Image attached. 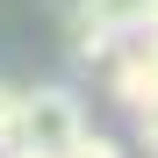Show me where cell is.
Segmentation results:
<instances>
[{
  "instance_id": "6da1fadb",
  "label": "cell",
  "mask_w": 158,
  "mask_h": 158,
  "mask_svg": "<svg viewBox=\"0 0 158 158\" xmlns=\"http://www.w3.org/2000/svg\"><path fill=\"white\" fill-rule=\"evenodd\" d=\"M79 129H86V101L72 86H29L15 101V137L7 151H36V158H58Z\"/></svg>"
},
{
  "instance_id": "7a4b0ae2",
  "label": "cell",
  "mask_w": 158,
  "mask_h": 158,
  "mask_svg": "<svg viewBox=\"0 0 158 158\" xmlns=\"http://www.w3.org/2000/svg\"><path fill=\"white\" fill-rule=\"evenodd\" d=\"M108 86L122 108H144L158 94V29H137L122 36V50H108Z\"/></svg>"
},
{
  "instance_id": "3957f363",
  "label": "cell",
  "mask_w": 158,
  "mask_h": 158,
  "mask_svg": "<svg viewBox=\"0 0 158 158\" xmlns=\"http://www.w3.org/2000/svg\"><path fill=\"white\" fill-rule=\"evenodd\" d=\"M151 15H158V0H79V15H72V29H101V36H137L151 29Z\"/></svg>"
},
{
  "instance_id": "277c9868",
  "label": "cell",
  "mask_w": 158,
  "mask_h": 158,
  "mask_svg": "<svg viewBox=\"0 0 158 158\" xmlns=\"http://www.w3.org/2000/svg\"><path fill=\"white\" fill-rule=\"evenodd\" d=\"M58 158H122V144H115V137H101V129H79Z\"/></svg>"
},
{
  "instance_id": "5b68a950",
  "label": "cell",
  "mask_w": 158,
  "mask_h": 158,
  "mask_svg": "<svg viewBox=\"0 0 158 158\" xmlns=\"http://www.w3.org/2000/svg\"><path fill=\"white\" fill-rule=\"evenodd\" d=\"M129 115H137V144H144V151L158 158V94L144 101V108H129Z\"/></svg>"
},
{
  "instance_id": "8992f818",
  "label": "cell",
  "mask_w": 158,
  "mask_h": 158,
  "mask_svg": "<svg viewBox=\"0 0 158 158\" xmlns=\"http://www.w3.org/2000/svg\"><path fill=\"white\" fill-rule=\"evenodd\" d=\"M15 101H22L15 86H0V151H7V137H15Z\"/></svg>"
},
{
  "instance_id": "52a82bcc",
  "label": "cell",
  "mask_w": 158,
  "mask_h": 158,
  "mask_svg": "<svg viewBox=\"0 0 158 158\" xmlns=\"http://www.w3.org/2000/svg\"><path fill=\"white\" fill-rule=\"evenodd\" d=\"M7 158H36V151H7Z\"/></svg>"
}]
</instances>
